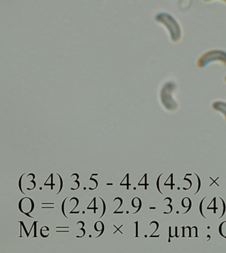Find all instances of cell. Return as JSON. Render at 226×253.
<instances>
[{"instance_id": "4", "label": "cell", "mask_w": 226, "mask_h": 253, "mask_svg": "<svg viewBox=\"0 0 226 253\" xmlns=\"http://www.w3.org/2000/svg\"><path fill=\"white\" fill-rule=\"evenodd\" d=\"M212 107L214 110L220 112L225 116L226 120V102L222 101H217L214 102L212 104Z\"/></svg>"}, {"instance_id": "1", "label": "cell", "mask_w": 226, "mask_h": 253, "mask_svg": "<svg viewBox=\"0 0 226 253\" xmlns=\"http://www.w3.org/2000/svg\"><path fill=\"white\" fill-rule=\"evenodd\" d=\"M155 20L166 29L169 39L171 42L178 43L181 41L182 37L181 25L173 15L165 11H159L155 14Z\"/></svg>"}, {"instance_id": "10", "label": "cell", "mask_w": 226, "mask_h": 253, "mask_svg": "<svg viewBox=\"0 0 226 253\" xmlns=\"http://www.w3.org/2000/svg\"><path fill=\"white\" fill-rule=\"evenodd\" d=\"M101 224L102 225V232H101V233H100V234L99 235H98V237H96V238H98V237H99L101 236V235H102V233H103V232H104V224L102 223H101Z\"/></svg>"}, {"instance_id": "16", "label": "cell", "mask_w": 226, "mask_h": 253, "mask_svg": "<svg viewBox=\"0 0 226 253\" xmlns=\"http://www.w3.org/2000/svg\"><path fill=\"white\" fill-rule=\"evenodd\" d=\"M108 184V185H113V184H112H112Z\"/></svg>"}, {"instance_id": "12", "label": "cell", "mask_w": 226, "mask_h": 253, "mask_svg": "<svg viewBox=\"0 0 226 253\" xmlns=\"http://www.w3.org/2000/svg\"><path fill=\"white\" fill-rule=\"evenodd\" d=\"M36 223H37V221H35V235H34V237H37V235H36Z\"/></svg>"}, {"instance_id": "8", "label": "cell", "mask_w": 226, "mask_h": 253, "mask_svg": "<svg viewBox=\"0 0 226 253\" xmlns=\"http://www.w3.org/2000/svg\"><path fill=\"white\" fill-rule=\"evenodd\" d=\"M22 176H23V175L21 176L20 180H19V188H20V191H21V193H22L23 194V195H25V193H23V192L22 191V188H21V179H22Z\"/></svg>"}, {"instance_id": "7", "label": "cell", "mask_w": 226, "mask_h": 253, "mask_svg": "<svg viewBox=\"0 0 226 253\" xmlns=\"http://www.w3.org/2000/svg\"><path fill=\"white\" fill-rule=\"evenodd\" d=\"M66 199H67V198H66V199L65 200H64L63 203H62V213H63V214L64 215V217H66V218H68V217L66 216L65 213H64V203H65V201H66Z\"/></svg>"}, {"instance_id": "9", "label": "cell", "mask_w": 226, "mask_h": 253, "mask_svg": "<svg viewBox=\"0 0 226 253\" xmlns=\"http://www.w3.org/2000/svg\"><path fill=\"white\" fill-rule=\"evenodd\" d=\"M102 201H103V199H102ZM103 205H104V211H103V213H102V216L101 217H100V218H101V217H103V215H104V213H105V211H106V205H105V203H104V201H103Z\"/></svg>"}, {"instance_id": "6", "label": "cell", "mask_w": 226, "mask_h": 253, "mask_svg": "<svg viewBox=\"0 0 226 253\" xmlns=\"http://www.w3.org/2000/svg\"><path fill=\"white\" fill-rule=\"evenodd\" d=\"M56 174H57V175L58 176H59L60 180V184H61V185H60V191H58V193H56V195H58V193H60V191H61V190H62V185H63V182H62V178H61V177H60V176L59 175V174L57 173Z\"/></svg>"}, {"instance_id": "2", "label": "cell", "mask_w": 226, "mask_h": 253, "mask_svg": "<svg viewBox=\"0 0 226 253\" xmlns=\"http://www.w3.org/2000/svg\"><path fill=\"white\" fill-rule=\"evenodd\" d=\"M216 63L226 66V50L215 48L206 51L198 57L196 65L199 69H204Z\"/></svg>"}, {"instance_id": "3", "label": "cell", "mask_w": 226, "mask_h": 253, "mask_svg": "<svg viewBox=\"0 0 226 253\" xmlns=\"http://www.w3.org/2000/svg\"><path fill=\"white\" fill-rule=\"evenodd\" d=\"M177 89V85L174 80H169L161 86L159 97L161 103L167 109L174 110L177 107V103L174 99V93Z\"/></svg>"}, {"instance_id": "14", "label": "cell", "mask_w": 226, "mask_h": 253, "mask_svg": "<svg viewBox=\"0 0 226 253\" xmlns=\"http://www.w3.org/2000/svg\"><path fill=\"white\" fill-rule=\"evenodd\" d=\"M70 213H79V211H74H74H70Z\"/></svg>"}, {"instance_id": "5", "label": "cell", "mask_w": 226, "mask_h": 253, "mask_svg": "<svg viewBox=\"0 0 226 253\" xmlns=\"http://www.w3.org/2000/svg\"><path fill=\"white\" fill-rule=\"evenodd\" d=\"M202 1H203L205 3H209L212 2V1H222V2L226 3V0H202Z\"/></svg>"}, {"instance_id": "11", "label": "cell", "mask_w": 226, "mask_h": 253, "mask_svg": "<svg viewBox=\"0 0 226 253\" xmlns=\"http://www.w3.org/2000/svg\"><path fill=\"white\" fill-rule=\"evenodd\" d=\"M19 222H20L21 224L23 225V228H24V229H25V233H26L27 236L28 237L29 236V233H27V229H26V228H25V227L24 226V225H23V223L22 221H19Z\"/></svg>"}, {"instance_id": "13", "label": "cell", "mask_w": 226, "mask_h": 253, "mask_svg": "<svg viewBox=\"0 0 226 253\" xmlns=\"http://www.w3.org/2000/svg\"><path fill=\"white\" fill-rule=\"evenodd\" d=\"M94 213H96V198H94Z\"/></svg>"}, {"instance_id": "15", "label": "cell", "mask_w": 226, "mask_h": 253, "mask_svg": "<svg viewBox=\"0 0 226 253\" xmlns=\"http://www.w3.org/2000/svg\"><path fill=\"white\" fill-rule=\"evenodd\" d=\"M224 81L226 84V74L225 76H224Z\"/></svg>"}]
</instances>
